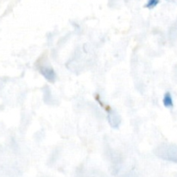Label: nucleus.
Returning <instances> with one entry per match:
<instances>
[{
  "label": "nucleus",
  "instance_id": "1",
  "mask_svg": "<svg viewBox=\"0 0 177 177\" xmlns=\"http://www.w3.org/2000/svg\"><path fill=\"white\" fill-rule=\"evenodd\" d=\"M162 103H163V106L166 107V108H173V98H172V95H171V93L170 92H167L164 94L163 99H162Z\"/></svg>",
  "mask_w": 177,
  "mask_h": 177
},
{
  "label": "nucleus",
  "instance_id": "2",
  "mask_svg": "<svg viewBox=\"0 0 177 177\" xmlns=\"http://www.w3.org/2000/svg\"><path fill=\"white\" fill-rule=\"evenodd\" d=\"M158 3H159V0H150V1L148 2V4H146L145 7L149 8V9H152V8H154L155 6H156Z\"/></svg>",
  "mask_w": 177,
  "mask_h": 177
}]
</instances>
